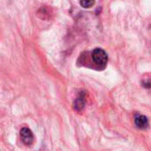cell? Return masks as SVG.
<instances>
[{
	"label": "cell",
	"mask_w": 151,
	"mask_h": 151,
	"mask_svg": "<svg viewBox=\"0 0 151 151\" xmlns=\"http://www.w3.org/2000/svg\"><path fill=\"white\" fill-rule=\"evenodd\" d=\"M134 123L137 128L139 129H147L150 127L149 119L146 116L141 113H135L134 115Z\"/></svg>",
	"instance_id": "cell-4"
},
{
	"label": "cell",
	"mask_w": 151,
	"mask_h": 151,
	"mask_svg": "<svg viewBox=\"0 0 151 151\" xmlns=\"http://www.w3.org/2000/svg\"><path fill=\"white\" fill-rule=\"evenodd\" d=\"M92 58L94 62L102 67H104L108 61V56L106 52L101 48H96L92 52Z\"/></svg>",
	"instance_id": "cell-1"
},
{
	"label": "cell",
	"mask_w": 151,
	"mask_h": 151,
	"mask_svg": "<svg viewBox=\"0 0 151 151\" xmlns=\"http://www.w3.org/2000/svg\"><path fill=\"white\" fill-rule=\"evenodd\" d=\"M20 138H21L22 142L27 146L32 145L35 140L34 134L28 127H23L20 130Z\"/></svg>",
	"instance_id": "cell-3"
},
{
	"label": "cell",
	"mask_w": 151,
	"mask_h": 151,
	"mask_svg": "<svg viewBox=\"0 0 151 151\" xmlns=\"http://www.w3.org/2000/svg\"><path fill=\"white\" fill-rule=\"evenodd\" d=\"M80 4L84 7V8H89L91 6H93L95 4V1H91V0H83L80 2Z\"/></svg>",
	"instance_id": "cell-5"
},
{
	"label": "cell",
	"mask_w": 151,
	"mask_h": 151,
	"mask_svg": "<svg viewBox=\"0 0 151 151\" xmlns=\"http://www.w3.org/2000/svg\"><path fill=\"white\" fill-rule=\"evenodd\" d=\"M142 84L146 88H151V78L143 80V81L142 82Z\"/></svg>",
	"instance_id": "cell-6"
},
{
	"label": "cell",
	"mask_w": 151,
	"mask_h": 151,
	"mask_svg": "<svg viewBox=\"0 0 151 151\" xmlns=\"http://www.w3.org/2000/svg\"><path fill=\"white\" fill-rule=\"evenodd\" d=\"M86 102H87V92L86 91H81L73 102V109L76 111H82L83 108L85 107Z\"/></svg>",
	"instance_id": "cell-2"
}]
</instances>
